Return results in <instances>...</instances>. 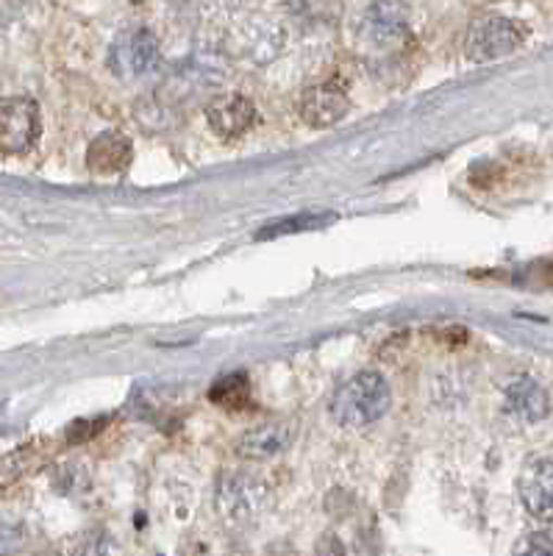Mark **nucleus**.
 Masks as SVG:
<instances>
[{"mask_svg":"<svg viewBox=\"0 0 553 556\" xmlns=\"http://www.w3.org/2000/svg\"><path fill=\"white\" fill-rule=\"evenodd\" d=\"M506 406L526 424H540L551 415V395H548L540 381L520 376V379L506 387Z\"/></svg>","mask_w":553,"mask_h":556,"instance_id":"f8f14e48","label":"nucleus"},{"mask_svg":"<svg viewBox=\"0 0 553 556\" xmlns=\"http://www.w3.org/2000/svg\"><path fill=\"white\" fill-rule=\"evenodd\" d=\"M362 37L373 45H392L406 37V9L401 0H373L362 14Z\"/></svg>","mask_w":553,"mask_h":556,"instance_id":"0eeeda50","label":"nucleus"},{"mask_svg":"<svg viewBox=\"0 0 553 556\" xmlns=\"http://www.w3.org/2000/svg\"><path fill=\"white\" fill-rule=\"evenodd\" d=\"M209 399L217 406H242L251 399V387H248V379L242 374H234L221 379L212 387Z\"/></svg>","mask_w":553,"mask_h":556,"instance_id":"ddd939ff","label":"nucleus"},{"mask_svg":"<svg viewBox=\"0 0 553 556\" xmlns=\"http://www.w3.org/2000/svg\"><path fill=\"white\" fill-rule=\"evenodd\" d=\"M206 123L221 139H237L256 123V106L246 96H223L209 103Z\"/></svg>","mask_w":553,"mask_h":556,"instance_id":"9d476101","label":"nucleus"},{"mask_svg":"<svg viewBox=\"0 0 553 556\" xmlns=\"http://www.w3.org/2000/svg\"><path fill=\"white\" fill-rule=\"evenodd\" d=\"M390 404L392 390L387 379L376 370H362L337 390L331 401V417L345 429H362L381 420L390 412Z\"/></svg>","mask_w":553,"mask_h":556,"instance_id":"f257e3e1","label":"nucleus"},{"mask_svg":"<svg viewBox=\"0 0 553 556\" xmlns=\"http://www.w3.org/2000/svg\"><path fill=\"white\" fill-rule=\"evenodd\" d=\"M312 220H317V217H296V220L276 223L273 228H264L259 237H278V235H284V231H298V228H306L303 223H312Z\"/></svg>","mask_w":553,"mask_h":556,"instance_id":"2eb2a0df","label":"nucleus"},{"mask_svg":"<svg viewBox=\"0 0 553 556\" xmlns=\"http://www.w3.org/2000/svg\"><path fill=\"white\" fill-rule=\"evenodd\" d=\"M42 134L39 106L32 98H3L0 101V153L23 156L37 146Z\"/></svg>","mask_w":553,"mask_h":556,"instance_id":"7ed1b4c3","label":"nucleus"},{"mask_svg":"<svg viewBox=\"0 0 553 556\" xmlns=\"http://www.w3.org/2000/svg\"><path fill=\"white\" fill-rule=\"evenodd\" d=\"M134 159L131 139L123 137L120 131H106L95 139L87 151V167L98 178L123 176Z\"/></svg>","mask_w":553,"mask_h":556,"instance_id":"1a4fd4ad","label":"nucleus"},{"mask_svg":"<svg viewBox=\"0 0 553 556\" xmlns=\"http://www.w3.org/2000/svg\"><path fill=\"white\" fill-rule=\"evenodd\" d=\"M517 554H531V556H542V554H553V543L548 540V534H528L526 543L517 545Z\"/></svg>","mask_w":553,"mask_h":556,"instance_id":"4468645a","label":"nucleus"},{"mask_svg":"<svg viewBox=\"0 0 553 556\" xmlns=\"http://www.w3.org/2000/svg\"><path fill=\"white\" fill-rule=\"evenodd\" d=\"M351 109V101L337 84H317L309 87L301 98V117L309 128H331L342 121Z\"/></svg>","mask_w":553,"mask_h":556,"instance_id":"423d86ee","label":"nucleus"},{"mask_svg":"<svg viewBox=\"0 0 553 556\" xmlns=\"http://www.w3.org/2000/svg\"><path fill=\"white\" fill-rule=\"evenodd\" d=\"M267 493L271 490L259 479H251V476H231V479L223 481L217 501H221V509L231 520H248L262 513L264 504H267Z\"/></svg>","mask_w":553,"mask_h":556,"instance_id":"6e6552de","label":"nucleus"},{"mask_svg":"<svg viewBox=\"0 0 553 556\" xmlns=\"http://www.w3.org/2000/svg\"><path fill=\"white\" fill-rule=\"evenodd\" d=\"M517 493L528 515L540 520L553 518V459L548 456H531L523 465V473L517 479Z\"/></svg>","mask_w":553,"mask_h":556,"instance_id":"39448f33","label":"nucleus"},{"mask_svg":"<svg viewBox=\"0 0 553 556\" xmlns=\"http://www.w3.org/2000/svg\"><path fill=\"white\" fill-rule=\"evenodd\" d=\"M523 42H526V31L520 23L501 14H487V17H478L467 31L465 53L470 62H495L515 53Z\"/></svg>","mask_w":553,"mask_h":556,"instance_id":"f03ea898","label":"nucleus"},{"mask_svg":"<svg viewBox=\"0 0 553 556\" xmlns=\"http://www.w3.org/2000/svg\"><path fill=\"white\" fill-rule=\"evenodd\" d=\"M292 440H296V426L284 424V420H273V424H262L239 437L237 454L253 462L273 459V456L290 448Z\"/></svg>","mask_w":553,"mask_h":556,"instance_id":"9b49d317","label":"nucleus"},{"mask_svg":"<svg viewBox=\"0 0 553 556\" xmlns=\"http://www.w3.org/2000/svg\"><path fill=\"white\" fill-rule=\"evenodd\" d=\"M159 62V42L148 28H128L112 42L109 67L120 78H139Z\"/></svg>","mask_w":553,"mask_h":556,"instance_id":"20e7f679","label":"nucleus"}]
</instances>
